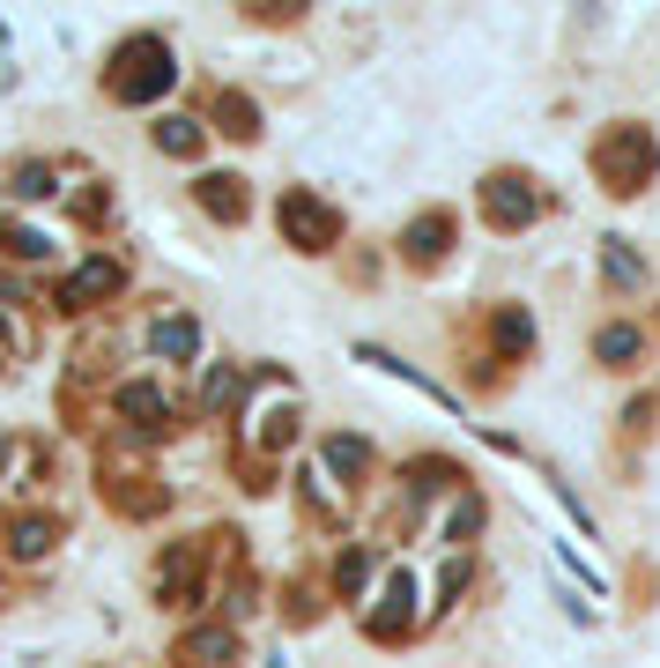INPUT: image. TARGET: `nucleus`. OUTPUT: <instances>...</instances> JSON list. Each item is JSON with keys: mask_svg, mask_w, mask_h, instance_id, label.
Listing matches in <instances>:
<instances>
[{"mask_svg": "<svg viewBox=\"0 0 660 668\" xmlns=\"http://www.w3.org/2000/svg\"><path fill=\"white\" fill-rule=\"evenodd\" d=\"M172 45L164 38H134V45L120 52V74H112V97L120 104H148L156 90H172Z\"/></svg>", "mask_w": 660, "mask_h": 668, "instance_id": "f257e3e1", "label": "nucleus"}, {"mask_svg": "<svg viewBox=\"0 0 660 668\" xmlns=\"http://www.w3.org/2000/svg\"><path fill=\"white\" fill-rule=\"evenodd\" d=\"M594 164H601V178H609L616 194H638V178L653 172V142H646L638 126H616L609 142L594 148Z\"/></svg>", "mask_w": 660, "mask_h": 668, "instance_id": "f03ea898", "label": "nucleus"}, {"mask_svg": "<svg viewBox=\"0 0 660 668\" xmlns=\"http://www.w3.org/2000/svg\"><path fill=\"white\" fill-rule=\"evenodd\" d=\"M282 230H290L305 253H327L334 246V208L312 194H282Z\"/></svg>", "mask_w": 660, "mask_h": 668, "instance_id": "7ed1b4c3", "label": "nucleus"}, {"mask_svg": "<svg viewBox=\"0 0 660 668\" xmlns=\"http://www.w3.org/2000/svg\"><path fill=\"white\" fill-rule=\"evenodd\" d=\"M483 201H489V216L505 223V230H513V223H535V208H542L535 186H527V178H513V172H497V178H489Z\"/></svg>", "mask_w": 660, "mask_h": 668, "instance_id": "20e7f679", "label": "nucleus"}, {"mask_svg": "<svg viewBox=\"0 0 660 668\" xmlns=\"http://www.w3.org/2000/svg\"><path fill=\"white\" fill-rule=\"evenodd\" d=\"M112 282H120V268H112V260H90V268H74V282L60 290V305H90V297H104Z\"/></svg>", "mask_w": 660, "mask_h": 668, "instance_id": "39448f33", "label": "nucleus"}, {"mask_svg": "<svg viewBox=\"0 0 660 668\" xmlns=\"http://www.w3.org/2000/svg\"><path fill=\"white\" fill-rule=\"evenodd\" d=\"M120 417H134L142 431H156V423L172 417V401L156 394V387H126V394H120Z\"/></svg>", "mask_w": 660, "mask_h": 668, "instance_id": "423d86ee", "label": "nucleus"}, {"mask_svg": "<svg viewBox=\"0 0 660 668\" xmlns=\"http://www.w3.org/2000/svg\"><path fill=\"white\" fill-rule=\"evenodd\" d=\"M200 208L208 216H245V186L238 178H200Z\"/></svg>", "mask_w": 660, "mask_h": 668, "instance_id": "0eeeda50", "label": "nucleus"}, {"mask_svg": "<svg viewBox=\"0 0 660 668\" xmlns=\"http://www.w3.org/2000/svg\"><path fill=\"white\" fill-rule=\"evenodd\" d=\"M156 349H164V357H194V349H200V327L194 320H164V327H156Z\"/></svg>", "mask_w": 660, "mask_h": 668, "instance_id": "6e6552de", "label": "nucleus"}, {"mask_svg": "<svg viewBox=\"0 0 660 668\" xmlns=\"http://www.w3.org/2000/svg\"><path fill=\"white\" fill-rule=\"evenodd\" d=\"M156 148H172V156H194V148H200V126H194V120H164V126H156Z\"/></svg>", "mask_w": 660, "mask_h": 668, "instance_id": "1a4fd4ad", "label": "nucleus"}, {"mask_svg": "<svg viewBox=\"0 0 660 668\" xmlns=\"http://www.w3.org/2000/svg\"><path fill=\"white\" fill-rule=\"evenodd\" d=\"M594 349H601L609 364H631V357H638V335H631V327H601V335H594Z\"/></svg>", "mask_w": 660, "mask_h": 668, "instance_id": "9d476101", "label": "nucleus"}, {"mask_svg": "<svg viewBox=\"0 0 660 668\" xmlns=\"http://www.w3.org/2000/svg\"><path fill=\"white\" fill-rule=\"evenodd\" d=\"M52 549V520H23L16 527V557H45Z\"/></svg>", "mask_w": 660, "mask_h": 668, "instance_id": "9b49d317", "label": "nucleus"}, {"mask_svg": "<svg viewBox=\"0 0 660 668\" xmlns=\"http://www.w3.org/2000/svg\"><path fill=\"white\" fill-rule=\"evenodd\" d=\"M439 246H445V216H423L416 230H409V253H423V260H439Z\"/></svg>", "mask_w": 660, "mask_h": 668, "instance_id": "f8f14e48", "label": "nucleus"}, {"mask_svg": "<svg viewBox=\"0 0 660 668\" xmlns=\"http://www.w3.org/2000/svg\"><path fill=\"white\" fill-rule=\"evenodd\" d=\"M194 661L200 668H223V661H230V631H200V639H194Z\"/></svg>", "mask_w": 660, "mask_h": 668, "instance_id": "ddd939ff", "label": "nucleus"}, {"mask_svg": "<svg viewBox=\"0 0 660 668\" xmlns=\"http://www.w3.org/2000/svg\"><path fill=\"white\" fill-rule=\"evenodd\" d=\"M497 342H505V349H527V342H535V327L519 320V312H505V320H497Z\"/></svg>", "mask_w": 660, "mask_h": 668, "instance_id": "4468645a", "label": "nucleus"}]
</instances>
